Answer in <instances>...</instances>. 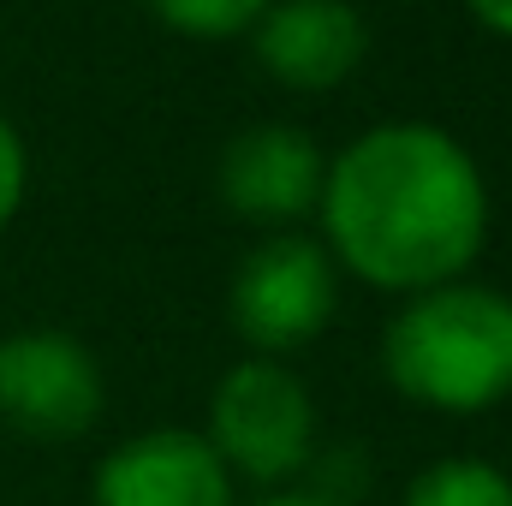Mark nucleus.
<instances>
[{
  "label": "nucleus",
  "mask_w": 512,
  "mask_h": 506,
  "mask_svg": "<svg viewBox=\"0 0 512 506\" xmlns=\"http://www.w3.org/2000/svg\"><path fill=\"white\" fill-rule=\"evenodd\" d=\"M334 268L387 292L459 280L489 239V185L465 143L435 126L364 131L322 179Z\"/></svg>",
  "instance_id": "obj_1"
},
{
  "label": "nucleus",
  "mask_w": 512,
  "mask_h": 506,
  "mask_svg": "<svg viewBox=\"0 0 512 506\" xmlns=\"http://www.w3.org/2000/svg\"><path fill=\"white\" fill-rule=\"evenodd\" d=\"M387 381L429 411H489L512 393V298L489 286H429L387 322Z\"/></svg>",
  "instance_id": "obj_2"
},
{
  "label": "nucleus",
  "mask_w": 512,
  "mask_h": 506,
  "mask_svg": "<svg viewBox=\"0 0 512 506\" xmlns=\"http://www.w3.org/2000/svg\"><path fill=\"white\" fill-rule=\"evenodd\" d=\"M209 447L227 471L251 483H280L310 465L316 447V411L310 387L292 376L280 358H245L227 370L209 405Z\"/></svg>",
  "instance_id": "obj_3"
},
{
  "label": "nucleus",
  "mask_w": 512,
  "mask_h": 506,
  "mask_svg": "<svg viewBox=\"0 0 512 506\" xmlns=\"http://www.w3.org/2000/svg\"><path fill=\"white\" fill-rule=\"evenodd\" d=\"M334 304H340L334 256L304 233H280L256 245L233 274V328L262 358L310 346L334 322Z\"/></svg>",
  "instance_id": "obj_4"
},
{
  "label": "nucleus",
  "mask_w": 512,
  "mask_h": 506,
  "mask_svg": "<svg viewBox=\"0 0 512 506\" xmlns=\"http://www.w3.org/2000/svg\"><path fill=\"white\" fill-rule=\"evenodd\" d=\"M0 417L30 441H78L102 417L96 358L54 328L0 346Z\"/></svg>",
  "instance_id": "obj_5"
},
{
  "label": "nucleus",
  "mask_w": 512,
  "mask_h": 506,
  "mask_svg": "<svg viewBox=\"0 0 512 506\" xmlns=\"http://www.w3.org/2000/svg\"><path fill=\"white\" fill-rule=\"evenodd\" d=\"M251 36L262 72L286 90H334L370 54V24L352 0H268Z\"/></svg>",
  "instance_id": "obj_6"
},
{
  "label": "nucleus",
  "mask_w": 512,
  "mask_h": 506,
  "mask_svg": "<svg viewBox=\"0 0 512 506\" xmlns=\"http://www.w3.org/2000/svg\"><path fill=\"white\" fill-rule=\"evenodd\" d=\"M96 506H233V471L209 435L149 429L96 465Z\"/></svg>",
  "instance_id": "obj_7"
},
{
  "label": "nucleus",
  "mask_w": 512,
  "mask_h": 506,
  "mask_svg": "<svg viewBox=\"0 0 512 506\" xmlns=\"http://www.w3.org/2000/svg\"><path fill=\"white\" fill-rule=\"evenodd\" d=\"M328 161L322 149L292 126H251L221 155V197L239 221L256 227H292L322 203Z\"/></svg>",
  "instance_id": "obj_8"
},
{
  "label": "nucleus",
  "mask_w": 512,
  "mask_h": 506,
  "mask_svg": "<svg viewBox=\"0 0 512 506\" xmlns=\"http://www.w3.org/2000/svg\"><path fill=\"white\" fill-rule=\"evenodd\" d=\"M405 506H512V477L483 459H441L405 489Z\"/></svg>",
  "instance_id": "obj_9"
},
{
  "label": "nucleus",
  "mask_w": 512,
  "mask_h": 506,
  "mask_svg": "<svg viewBox=\"0 0 512 506\" xmlns=\"http://www.w3.org/2000/svg\"><path fill=\"white\" fill-rule=\"evenodd\" d=\"M167 30H179V36H209V42H221V36H245L256 18H262V6L268 0H143Z\"/></svg>",
  "instance_id": "obj_10"
},
{
  "label": "nucleus",
  "mask_w": 512,
  "mask_h": 506,
  "mask_svg": "<svg viewBox=\"0 0 512 506\" xmlns=\"http://www.w3.org/2000/svg\"><path fill=\"white\" fill-rule=\"evenodd\" d=\"M24 179H30L24 137L12 131V120H6V114H0V227L18 215V203H24Z\"/></svg>",
  "instance_id": "obj_11"
},
{
  "label": "nucleus",
  "mask_w": 512,
  "mask_h": 506,
  "mask_svg": "<svg viewBox=\"0 0 512 506\" xmlns=\"http://www.w3.org/2000/svg\"><path fill=\"white\" fill-rule=\"evenodd\" d=\"M465 6H471L495 36H512V0H465Z\"/></svg>",
  "instance_id": "obj_12"
},
{
  "label": "nucleus",
  "mask_w": 512,
  "mask_h": 506,
  "mask_svg": "<svg viewBox=\"0 0 512 506\" xmlns=\"http://www.w3.org/2000/svg\"><path fill=\"white\" fill-rule=\"evenodd\" d=\"M262 506H328V501H316V495H274V501H262Z\"/></svg>",
  "instance_id": "obj_13"
}]
</instances>
